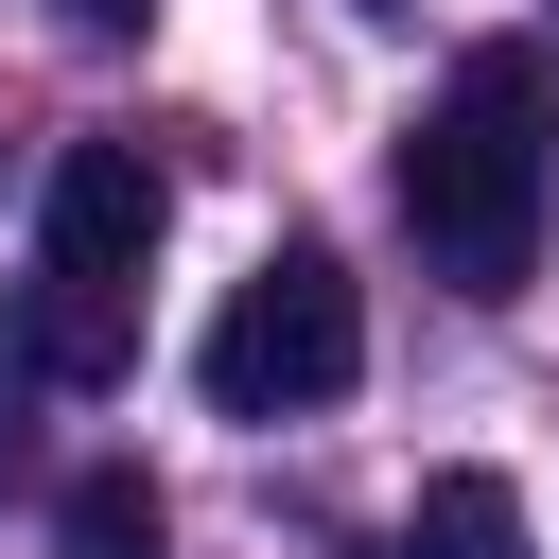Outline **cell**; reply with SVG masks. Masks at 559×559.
<instances>
[{
  "mask_svg": "<svg viewBox=\"0 0 559 559\" xmlns=\"http://www.w3.org/2000/svg\"><path fill=\"white\" fill-rule=\"evenodd\" d=\"M542 192H559V87H542L524 35H489V52H454V87L402 122V227H419V262H437L454 297H524Z\"/></svg>",
  "mask_w": 559,
  "mask_h": 559,
  "instance_id": "obj_1",
  "label": "cell"
},
{
  "mask_svg": "<svg viewBox=\"0 0 559 559\" xmlns=\"http://www.w3.org/2000/svg\"><path fill=\"white\" fill-rule=\"evenodd\" d=\"M175 227V175L140 140H52L35 175V280H17V384H122L140 367V262Z\"/></svg>",
  "mask_w": 559,
  "mask_h": 559,
  "instance_id": "obj_2",
  "label": "cell"
},
{
  "mask_svg": "<svg viewBox=\"0 0 559 559\" xmlns=\"http://www.w3.org/2000/svg\"><path fill=\"white\" fill-rule=\"evenodd\" d=\"M210 402L227 419H314V402H349V367H367V297H349V262L332 245H280L227 314H210Z\"/></svg>",
  "mask_w": 559,
  "mask_h": 559,
  "instance_id": "obj_3",
  "label": "cell"
},
{
  "mask_svg": "<svg viewBox=\"0 0 559 559\" xmlns=\"http://www.w3.org/2000/svg\"><path fill=\"white\" fill-rule=\"evenodd\" d=\"M402 559H542V542H524V489H507V472H419Z\"/></svg>",
  "mask_w": 559,
  "mask_h": 559,
  "instance_id": "obj_4",
  "label": "cell"
},
{
  "mask_svg": "<svg viewBox=\"0 0 559 559\" xmlns=\"http://www.w3.org/2000/svg\"><path fill=\"white\" fill-rule=\"evenodd\" d=\"M157 542H175L157 472H70L52 489V559H157Z\"/></svg>",
  "mask_w": 559,
  "mask_h": 559,
  "instance_id": "obj_5",
  "label": "cell"
},
{
  "mask_svg": "<svg viewBox=\"0 0 559 559\" xmlns=\"http://www.w3.org/2000/svg\"><path fill=\"white\" fill-rule=\"evenodd\" d=\"M52 17H70V35H140L157 0H52Z\"/></svg>",
  "mask_w": 559,
  "mask_h": 559,
  "instance_id": "obj_6",
  "label": "cell"
},
{
  "mask_svg": "<svg viewBox=\"0 0 559 559\" xmlns=\"http://www.w3.org/2000/svg\"><path fill=\"white\" fill-rule=\"evenodd\" d=\"M349 17H419V0H349Z\"/></svg>",
  "mask_w": 559,
  "mask_h": 559,
  "instance_id": "obj_7",
  "label": "cell"
}]
</instances>
